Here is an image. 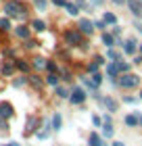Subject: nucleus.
Masks as SVG:
<instances>
[{
  "instance_id": "864d4df0",
  "label": "nucleus",
  "mask_w": 142,
  "mask_h": 146,
  "mask_svg": "<svg viewBox=\"0 0 142 146\" xmlns=\"http://www.w3.org/2000/svg\"><path fill=\"white\" fill-rule=\"evenodd\" d=\"M138 48H140V52H142V44H140V46H138Z\"/></svg>"
},
{
  "instance_id": "b1692460",
  "label": "nucleus",
  "mask_w": 142,
  "mask_h": 146,
  "mask_svg": "<svg viewBox=\"0 0 142 146\" xmlns=\"http://www.w3.org/2000/svg\"><path fill=\"white\" fill-rule=\"evenodd\" d=\"M27 79H29V84H31V86H33V88H36V90H42V86H44V82H42V79H40L38 75H29Z\"/></svg>"
},
{
  "instance_id": "ddd939ff",
  "label": "nucleus",
  "mask_w": 142,
  "mask_h": 146,
  "mask_svg": "<svg viewBox=\"0 0 142 146\" xmlns=\"http://www.w3.org/2000/svg\"><path fill=\"white\" fill-rule=\"evenodd\" d=\"M15 69H17L15 61H4V63H2V67H0L2 75H13V73H15Z\"/></svg>"
},
{
  "instance_id": "f8f14e48",
  "label": "nucleus",
  "mask_w": 142,
  "mask_h": 146,
  "mask_svg": "<svg viewBox=\"0 0 142 146\" xmlns=\"http://www.w3.org/2000/svg\"><path fill=\"white\" fill-rule=\"evenodd\" d=\"M13 104L11 102H0V117H4V119H9V117H13Z\"/></svg>"
},
{
  "instance_id": "0eeeda50",
  "label": "nucleus",
  "mask_w": 142,
  "mask_h": 146,
  "mask_svg": "<svg viewBox=\"0 0 142 146\" xmlns=\"http://www.w3.org/2000/svg\"><path fill=\"white\" fill-rule=\"evenodd\" d=\"M105 73H107V77H111L113 86H117V79H119V75H121V71H119V67H117V63H113V61H111L109 65H107Z\"/></svg>"
},
{
  "instance_id": "f257e3e1",
  "label": "nucleus",
  "mask_w": 142,
  "mask_h": 146,
  "mask_svg": "<svg viewBox=\"0 0 142 146\" xmlns=\"http://www.w3.org/2000/svg\"><path fill=\"white\" fill-rule=\"evenodd\" d=\"M63 42L67 44V46H75V48H86V40H84V34L79 29H65L63 31Z\"/></svg>"
},
{
  "instance_id": "de8ad7c7",
  "label": "nucleus",
  "mask_w": 142,
  "mask_h": 146,
  "mask_svg": "<svg viewBox=\"0 0 142 146\" xmlns=\"http://www.w3.org/2000/svg\"><path fill=\"white\" fill-rule=\"evenodd\" d=\"M90 4L92 6H100V4H103V0H90Z\"/></svg>"
},
{
  "instance_id": "2eb2a0df",
  "label": "nucleus",
  "mask_w": 142,
  "mask_h": 146,
  "mask_svg": "<svg viewBox=\"0 0 142 146\" xmlns=\"http://www.w3.org/2000/svg\"><path fill=\"white\" fill-rule=\"evenodd\" d=\"M107 58L113 61V63L123 61V52H119V50H115V48H109V50H107Z\"/></svg>"
},
{
  "instance_id": "423d86ee",
  "label": "nucleus",
  "mask_w": 142,
  "mask_h": 146,
  "mask_svg": "<svg viewBox=\"0 0 142 146\" xmlns=\"http://www.w3.org/2000/svg\"><path fill=\"white\" fill-rule=\"evenodd\" d=\"M121 50H123L125 56H134V54H136V50H138V40L136 38H127L123 42V48H121Z\"/></svg>"
},
{
  "instance_id": "cd10ccee",
  "label": "nucleus",
  "mask_w": 142,
  "mask_h": 146,
  "mask_svg": "<svg viewBox=\"0 0 142 146\" xmlns=\"http://www.w3.org/2000/svg\"><path fill=\"white\" fill-rule=\"evenodd\" d=\"M117 67H119V71H121V73H130L132 63H127V61H117Z\"/></svg>"
},
{
  "instance_id": "bb28decb",
  "label": "nucleus",
  "mask_w": 142,
  "mask_h": 146,
  "mask_svg": "<svg viewBox=\"0 0 142 146\" xmlns=\"http://www.w3.org/2000/svg\"><path fill=\"white\" fill-rule=\"evenodd\" d=\"M55 92H57V96H59V98H69V96H71V90L63 88V86H57V90H55Z\"/></svg>"
},
{
  "instance_id": "5701e85b",
  "label": "nucleus",
  "mask_w": 142,
  "mask_h": 146,
  "mask_svg": "<svg viewBox=\"0 0 142 146\" xmlns=\"http://www.w3.org/2000/svg\"><path fill=\"white\" fill-rule=\"evenodd\" d=\"M82 84H84L90 92H98V86L92 82V77H82Z\"/></svg>"
},
{
  "instance_id": "dca6fc26",
  "label": "nucleus",
  "mask_w": 142,
  "mask_h": 146,
  "mask_svg": "<svg viewBox=\"0 0 142 146\" xmlns=\"http://www.w3.org/2000/svg\"><path fill=\"white\" fill-rule=\"evenodd\" d=\"M50 125H52V129H55V131H59L61 127H63V115H61V113H55V115H52Z\"/></svg>"
},
{
  "instance_id": "6e6552de",
  "label": "nucleus",
  "mask_w": 142,
  "mask_h": 146,
  "mask_svg": "<svg viewBox=\"0 0 142 146\" xmlns=\"http://www.w3.org/2000/svg\"><path fill=\"white\" fill-rule=\"evenodd\" d=\"M103 107H105L107 111H109L111 115H115V113H117V109H119V102L115 100L113 96H109V94H107V96H103Z\"/></svg>"
},
{
  "instance_id": "8fccbe9b",
  "label": "nucleus",
  "mask_w": 142,
  "mask_h": 146,
  "mask_svg": "<svg viewBox=\"0 0 142 146\" xmlns=\"http://www.w3.org/2000/svg\"><path fill=\"white\" fill-rule=\"evenodd\" d=\"M111 146H125V144H123V142H119V140H115V142H113Z\"/></svg>"
},
{
  "instance_id": "6ab92c4d",
  "label": "nucleus",
  "mask_w": 142,
  "mask_h": 146,
  "mask_svg": "<svg viewBox=\"0 0 142 146\" xmlns=\"http://www.w3.org/2000/svg\"><path fill=\"white\" fill-rule=\"evenodd\" d=\"M15 34H17V38L27 40V38H29V27H27V25H19V27L15 29Z\"/></svg>"
},
{
  "instance_id": "c03bdc74",
  "label": "nucleus",
  "mask_w": 142,
  "mask_h": 146,
  "mask_svg": "<svg viewBox=\"0 0 142 146\" xmlns=\"http://www.w3.org/2000/svg\"><path fill=\"white\" fill-rule=\"evenodd\" d=\"M134 27H136L140 34H142V23H140V19H136V21H134Z\"/></svg>"
},
{
  "instance_id": "4be33fe9",
  "label": "nucleus",
  "mask_w": 142,
  "mask_h": 146,
  "mask_svg": "<svg viewBox=\"0 0 142 146\" xmlns=\"http://www.w3.org/2000/svg\"><path fill=\"white\" fill-rule=\"evenodd\" d=\"M65 11L69 13L71 17H77V15H79V9H77L75 2H67V4H65Z\"/></svg>"
},
{
  "instance_id": "c85d7f7f",
  "label": "nucleus",
  "mask_w": 142,
  "mask_h": 146,
  "mask_svg": "<svg viewBox=\"0 0 142 146\" xmlns=\"http://www.w3.org/2000/svg\"><path fill=\"white\" fill-rule=\"evenodd\" d=\"M46 63H48V61L42 58V56H36V58H33V67H36V69H46Z\"/></svg>"
},
{
  "instance_id": "603ef678",
  "label": "nucleus",
  "mask_w": 142,
  "mask_h": 146,
  "mask_svg": "<svg viewBox=\"0 0 142 146\" xmlns=\"http://www.w3.org/2000/svg\"><path fill=\"white\" fill-rule=\"evenodd\" d=\"M6 146H19L17 142H9V144H6Z\"/></svg>"
},
{
  "instance_id": "5fc2aeb1",
  "label": "nucleus",
  "mask_w": 142,
  "mask_h": 146,
  "mask_svg": "<svg viewBox=\"0 0 142 146\" xmlns=\"http://www.w3.org/2000/svg\"><path fill=\"white\" fill-rule=\"evenodd\" d=\"M140 100H142V90H140Z\"/></svg>"
},
{
  "instance_id": "a19ab883",
  "label": "nucleus",
  "mask_w": 142,
  "mask_h": 146,
  "mask_svg": "<svg viewBox=\"0 0 142 146\" xmlns=\"http://www.w3.org/2000/svg\"><path fill=\"white\" fill-rule=\"evenodd\" d=\"M36 46H38V42H36V40H25V48H36Z\"/></svg>"
},
{
  "instance_id": "f03ea898",
  "label": "nucleus",
  "mask_w": 142,
  "mask_h": 146,
  "mask_svg": "<svg viewBox=\"0 0 142 146\" xmlns=\"http://www.w3.org/2000/svg\"><path fill=\"white\" fill-rule=\"evenodd\" d=\"M4 13L9 17H15V19H25V6L19 0H9L4 4Z\"/></svg>"
},
{
  "instance_id": "f704fd0d",
  "label": "nucleus",
  "mask_w": 142,
  "mask_h": 146,
  "mask_svg": "<svg viewBox=\"0 0 142 146\" xmlns=\"http://www.w3.org/2000/svg\"><path fill=\"white\" fill-rule=\"evenodd\" d=\"M46 71H48V73H59L57 63H55V61H48V63H46Z\"/></svg>"
},
{
  "instance_id": "7c9ffc66",
  "label": "nucleus",
  "mask_w": 142,
  "mask_h": 146,
  "mask_svg": "<svg viewBox=\"0 0 142 146\" xmlns=\"http://www.w3.org/2000/svg\"><path fill=\"white\" fill-rule=\"evenodd\" d=\"M75 4H77V9H79V11H82V9H84L86 13H90V11H92V4H88L86 0H75Z\"/></svg>"
},
{
  "instance_id": "79ce46f5",
  "label": "nucleus",
  "mask_w": 142,
  "mask_h": 146,
  "mask_svg": "<svg viewBox=\"0 0 142 146\" xmlns=\"http://www.w3.org/2000/svg\"><path fill=\"white\" fill-rule=\"evenodd\" d=\"M113 36L115 38H121V27H119V25H113Z\"/></svg>"
},
{
  "instance_id": "7ed1b4c3",
  "label": "nucleus",
  "mask_w": 142,
  "mask_h": 146,
  "mask_svg": "<svg viewBox=\"0 0 142 146\" xmlns=\"http://www.w3.org/2000/svg\"><path fill=\"white\" fill-rule=\"evenodd\" d=\"M117 86L123 90H132V88H138L140 86V77L136 73H121L119 79H117Z\"/></svg>"
},
{
  "instance_id": "4468645a",
  "label": "nucleus",
  "mask_w": 142,
  "mask_h": 146,
  "mask_svg": "<svg viewBox=\"0 0 142 146\" xmlns=\"http://www.w3.org/2000/svg\"><path fill=\"white\" fill-rule=\"evenodd\" d=\"M88 146H105L103 136H98V131H92L90 138H88Z\"/></svg>"
},
{
  "instance_id": "9b49d317",
  "label": "nucleus",
  "mask_w": 142,
  "mask_h": 146,
  "mask_svg": "<svg viewBox=\"0 0 142 146\" xmlns=\"http://www.w3.org/2000/svg\"><path fill=\"white\" fill-rule=\"evenodd\" d=\"M123 123L127 125V127H138V125H140V119H138L136 113H130V115L123 117Z\"/></svg>"
},
{
  "instance_id": "9d476101",
  "label": "nucleus",
  "mask_w": 142,
  "mask_h": 146,
  "mask_svg": "<svg viewBox=\"0 0 142 146\" xmlns=\"http://www.w3.org/2000/svg\"><path fill=\"white\" fill-rule=\"evenodd\" d=\"M105 63H107V61H105V56L96 54L90 63H88V71H90V73H96V71H100V67H103Z\"/></svg>"
},
{
  "instance_id": "39448f33",
  "label": "nucleus",
  "mask_w": 142,
  "mask_h": 146,
  "mask_svg": "<svg viewBox=\"0 0 142 146\" xmlns=\"http://www.w3.org/2000/svg\"><path fill=\"white\" fill-rule=\"evenodd\" d=\"M86 98H88V92H86L84 88H77V86H75V88L71 90L69 102H71V104H82V102L86 100Z\"/></svg>"
},
{
  "instance_id": "09e8293b",
  "label": "nucleus",
  "mask_w": 142,
  "mask_h": 146,
  "mask_svg": "<svg viewBox=\"0 0 142 146\" xmlns=\"http://www.w3.org/2000/svg\"><path fill=\"white\" fill-rule=\"evenodd\" d=\"M111 2H115V4H117V6H121V4H125V2H127V0H111Z\"/></svg>"
},
{
  "instance_id": "473e14b6",
  "label": "nucleus",
  "mask_w": 142,
  "mask_h": 146,
  "mask_svg": "<svg viewBox=\"0 0 142 146\" xmlns=\"http://www.w3.org/2000/svg\"><path fill=\"white\" fill-rule=\"evenodd\" d=\"M50 129H52V125H46L44 131H38V138H40V140H46V138L50 136Z\"/></svg>"
},
{
  "instance_id": "aec40b11",
  "label": "nucleus",
  "mask_w": 142,
  "mask_h": 146,
  "mask_svg": "<svg viewBox=\"0 0 142 146\" xmlns=\"http://www.w3.org/2000/svg\"><path fill=\"white\" fill-rule=\"evenodd\" d=\"M59 82H61V75H59V73H48V75H46V84H48V86H55V88H57Z\"/></svg>"
},
{
  "instance_id": "72a5a7b5",
  "label": "nucleus",
  "mask_w": 142,
  "mask_h": 146,
  "mask_svg": "<svg viewBox=\"0 0 142 146\" xmlns=\"http://www.w3.org/2000/svg\"><path fill=\"white\" fill-rule=\"evenodd\" d=\"M33 4H36L38 11H46V6H48V0H33Z\"/></svg>"
},
{
  "instance_id": "c756f323",
  "label": "nucleus",
  "mask_w": 142,
  "mask_h": 146,
  "mask_svg": "<svg viewBox=\"0 0 142 146\" xmlns=\"http://www.w3.org/2000/svg\"><path fill=\"white\" fill-rule=\"evenodd\" d=\"M90 77H92V82H94V84H96L98 88H100V84H103V79H105V75H103V73H100V71H96V73H90Z\"/></svg>"
},
{
  "instance_id": "e433bc0d",
  "label": "nucleus",
  "mask_w": 142,
  "mask_h": 146,
  "mask_svg": "<svg viewBox=\"0 0 142 146\" xmlns=\"http://www.w3.org/2000/svg\"><path fill=\"white\" fill-rule=\"evenodd\" d=\"M94 27H96L98 31H105L107 29V23L103 21V19H96V21H94Z\"/></svg>"
},
{
  "instance_id": "20e7f679",
  "label": "nucleus",
  "mask_w": 142,
  "mask_h": 146,
  "mask_svg": "<svg viewBox=\"0 0 142 146\" xmlns=\"http://www.w3.org/2000/svg\"><path fill=\"white\" fill-rule=\"evenodd\" d=\"M77 29L82 31L84 36H92V34H94V29H96V27H94V21H90L88 17H82V19L77 21Z\"/></svg>"
},
{
  "instance_id": "ea45409f",
  "label": "nucleus",
  "mask_w": 142,
  "mask_h": 146,
  "mask_svg": "<svg viewBox=\"0 0 142 146\" xmlns=\"http://www.w3.org/2000/svg\"><path fill=\"white\" fill-rule=\"evenodd\" d=\"M27 82H29L27 77H19V79H15V82H13V86H15V88H21V86L27 84Z\"/></svg>"
},
{
  "instance_id": "49530a36",
  "label": "nucleus",
  "mask_w": 142,
  "mask_h": 146,
  "mask_svg": "<svg viewBox=\"0 0 142 146\" xmlns=\"http://www.w3.org/2000/svg\"><path fill=\"white\" fill-rule=\"evenodd\" d=\"M123 102H127V104H132V102H136V98H132V96H125V98H123Z\"/></svg>"
},
{
  "instance_id": "412c9836",
  "label": "nucleus",
  "mask_w": 142,
  "mask_h": 146,
  "mask_svg": "<svg viewBox=\"0 0 142 146\" xmlns=\"http://www.w3.org/2000/svg\"><path fill=\"white\" fill-rule=\"evenodd\" d=\"M103 136H105V138H113V136H115L113 123H103Z\"/></svg>"
},
{
  "instance_id": "f3484780",
  "label": "nucleus",
  "mask_w": 142,
  "mask_h": 146,
  "mask_svg": "<svg viewBox=\"0 0 142 146\" xmlns=\"http://www.w3.org/2000/svg\"><path fill=\"white\" fill-rule=\"evenodd\" d=\"M103 21H105L107 25H117V15L111 13V11H105V13H103Z\"/></svg>"
},
{
  "instance_id": "58836bf2",
  "label": "nucleus",
  "mask_w": 142,
  "mask_h": 146,
  "mask_svg": "<svg viewBox=\"0 0 142 146\" xmlns=\"http://www.w3.org/2000/svg\"><path fill=\"white\" fill-rule=\"evenodd\" d=\"M92 123L96 125V127H103L105 121H103V117H100V115H92Z\"/></svg>"
},
{
  "instance_id": "2f4dec72",
  "label": "nucleus",
  "mask_w": 142,
  "mask_h": 146,
  "mask_svg": "<svg viewBox=\"0 0 142 146\" xmlns=\"http://www.w3.org/2000/svg\"><path fill=\"white\" fill-rule=\"evenodd\" d=\"M59 75H61V79H65V82H71V79H73V75H71V71H69V69H61V71H59Z\"/></svg>"
},
{
  "instance_id": "37998d69",
  "label": "nucleus",
  "mask_w": 142,
  "mask_h": 146,
  "mask_svg": "<svg viewBox=\"0 0 142 146\" xmlns=\"http://www.w3.org/2000/svg\"><path fill=\"white\" fill-rule=\"evenodd\" d=\"M52 4H55V6H61V9H65L67 0H52Z\"/></svg>"
},
{
  "instance_id": "a878e982",
  "label": "nucleus",
  "mask_w": 142,
  "mask_h": 146,
  "mask_svg": "<svg viewBox=\"0 0 142 146\" xmlns=\"http://www.w3.org/2000/svg\"><path fill=\"white\" fill-rule=\"evenodd\" d=\"M15 65H17V69H19V71H23V73H27V71H29V63H25L23 58H15Z\"/></svg>"
},
{
  "instance_id": "1a4fd4ad",
  "label": "nucleus",
  "mask_w": 142,
  "mask_h": 146,
  "mask_svg": "<svg viewBox=\"0 0 142 146\" xmlns=\"http://www.w3.org/2000/svg\"><path fill=\"white\" fill-rule=\"evenodd\" d=\"M125 4H127V9H130V13L134 17L142 19V2H140V0H127Z\"/></svg>"
},
{
  "instance_id": "3c124183",
  "label": "nucleus",
  "mask_w": 142,
  "mask_h": 146,
  "mask_svg": "<svg viewBox=\"0 0 142 146\" xmlns=\"http://www.w3.org/2000/svg\"><path fill=\"white\" fill-rule=\"evenodd\" d=\"M134 113L138 115V119H140V125H142V113H140V111H134Z\"/></svg>"
},
{
  "instance_id": "393cba45",
  "label": "nucleus",
  "mask_w": 142,
  "mask_h": 146,
  "mask_svg": "<svg viewBox=\"0 0 142 146\" xmlns=\"http://www.w3.org/2000/svg\"><path fill=\"white\" fill-rule=\"evenodd\" d=\"M31 29H36V31H44V29H46V23L42 21V19H33V21H31Z\"/></svg>"
},
{
  "instance_id": "4c0bfd02",
  "label": "nucleus",
  "mask_w": 142,
  "mask_h": 146,
  "mask_svg": "<svg viewBox=\"0 0 142 146\" xmlns=\"http://www.w3.org/2000/svg\"><path fill=\"white\" fill-rule=\"evenodd\" d=\"M36 125H38V121H36V119H29V121H27V134H29V131H36L38 127H36Z\"/></svg>"
},
{
  "instance_id": "c9c22d12",
  "label": "nucleus",
  "mask_w": 142,
  "mask_h": 146,
  "mask_svg": "<svg viewBox=\"0 0 142 146\" xmlns=\"http://www.w3.org/2000/svg\"><path fill=\"white\" fill-rule=\"evenodd\" d=\"M0 29H2V31H9V29H11V21H9V17L0 19Z\"/></svg>"
},
{
  "instance_id": "6e6d98bb",
  "label": "nucleus",
  "mask_w": 142,
  "mask_h": 146,
  "mask_svg": "<svg viewBox=\"0 0 142 146\" xmlns=\"http://www.w3.org/2000/svg\"><path fill=\"white\" fill-rule=\"evenodd\" d=\"M140 2H142V0H140Z\"/></svg>"
},
{
  "instance_id": "a18cd8bd",
  "label": "nucleus",
  "mask_w": 142,
  "mask_h": 146,
  "mask_svg": "<svg viewBox=\"0 0 142 146\" xmlns=\"http://www.w3.org/2000/svg\"><path fill=\"white\" fill-rule=\"evenodd\" d=\"M132 63H134V65H142V54H140V56H134Z\"/></svg>"
},
{
  "instance_id": "a211bd4d",
  "label": "nucleus",
  "mask_w": 142,
  "mask_h": 146,
  "mask_svg": "<svg viewBox=\"0 0 142 146\" xmlns=\"http://www.w3.org/2000/svg\"><path fill=\"white\" fill-rule=\"evenodd\" d=\"M103 44L107 46V48H115V36L113 34H107V31H103Z\"/></svg>"
}]
</instances>
